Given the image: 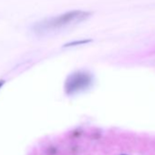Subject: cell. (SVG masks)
<instances>
[{
    "instance_id": "277c9868",
    "label": "cell",
    "mask_w": 155,
    "mask_h": 155,
    "mask_svg": "<svg viewBox=\"0 0 155 155\" xmlns=\"http://www.w3.org/2000/svg\"><path fill=\"white\" fill-rule=\"evenodd\" d=\"M5 82H6V81H5L4 80H1V81H0V89H1V88H2V87L4 86Z\"/></svg>"
},
{
    "instance_id": "3957f363",
    "label": "cell",
    "mask_w": 155,
    "mask_h": 155,
    "mask_svg": "<svg viewBox=\"0 0 155 155\" xmlns=\"http://www.w3.org/2000/svg\"><path fill=\"white\" fill-rule=\"evenodd\" d=\"M91 40H89V39H85V40H78V41H73V42H70V43H68V44H65L64 47H73V46H78V45H83V44H86V43H89L91 42Z\"/></svg>"
},
{
    "instance_id": "5b68a950",
    "label": "cell",
    "mask_w": 155,
    "mask_h": 155,
    "mask_svg": "<svg viewBox=\"0 0 155 155\" xmlns=\"http://www.w3.org/2000/svg\"><path fill=\"white\" fill-rule=\"evenodd\" d=\"M123 155H125V154H123Z\"/></svg>"
},
{
    "instance_id": "7a4b0ae2",
    "label": "cell",
    "mask_w": 155,
    "mask_h": 155,
    "mask_svg": "<svg viewBox=\"0 0 155 155\" xmlns=\"http://www.w3.org/2000/svg\"><path fill=\"white\" fill-rule=\"evenodd\" d=\"M93 79L91 73L79 70L68 76L64 84V91L68 96L77 94L91 87Z\"/></svg>"
},
{
    "instance_id": "6da1fadb",
    "label": "cell",
    "mask_w": 155,
    "mask_h": 155,
    "mask_svg": "<svg viewBox=\"0 0 155 155\" xmlns=\"http://www.w3.org/2000/svg\"><path fill=\"white\" fill-rule=\"evenodd\" d=\"M91 15V14L88 11H81V10L69 11L60 16H57L55 18L43 20L38 23L34 27V30L37 33H42V34L58 30L71 25L79 24L86 20L88 18H90Z\"/></svg>"
}]
</instances>
